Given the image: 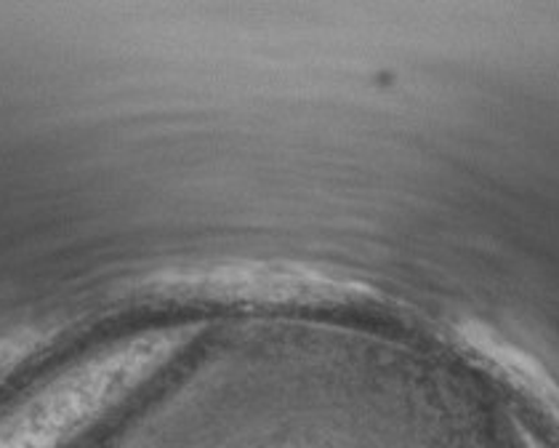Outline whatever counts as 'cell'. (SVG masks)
<instances>
[{
	"mask_svg": "<svg viewBox=\"0 0 559 448\" xmlns=\"http://www.w3.org/2000/svg\"><path fill=\"white\" fill-rule=\"evenodd\" d=\"M168 344L171 337L166 334L133 337L75 363L0 425V448H53L160 361Z\"/></svg>",
	"mask_w": 559,
	"mask_h": 448,
	"instance_id": "6da1fadb",
	"label": "cell"
}]
</instances>
